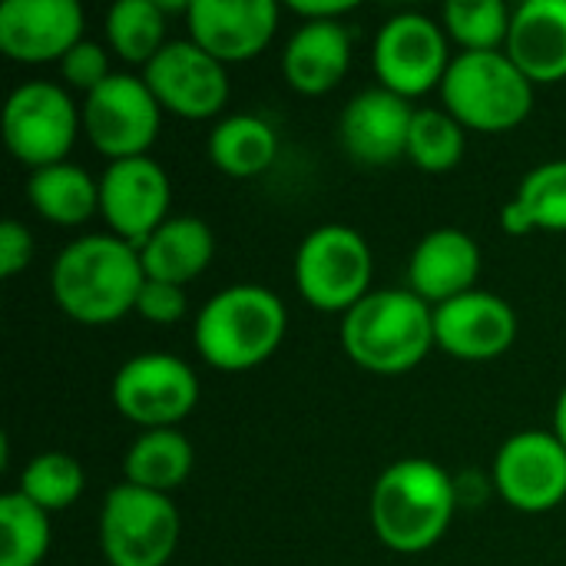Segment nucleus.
Listing matches in <instances>:
<instances>
[{
    "label": "nucleus",
    "mask_w": 566,
    "mask_h": 566,
    "mask_svg": "<svg viewBox=\"0 0 566 566\" xmlns=\"http://www.w3.org/2000/svg\"><path fill=\"white\" fill-rule=\"evenodd\" d=\"M146 285L139 249L116 235H83L70 242L50 272V289L63 315L80 325H113L136 312Z\"/></svg>",
    "instance_id": "1"
},
{
    "label": "nucleus",
    "mask_w": 566,
    "mask_h": 566,
    "mask_svg": "<svg viewBox=\"0 0 566 566\" xmlns=\"http://www.w3.org/2000/svg\"><path fill=\"white\" fill-rule=\"evenodd\" d=\"M458 504V481L441 464L405 458L375 481L368 514L388 551L421 554L448 534Z\"/></svg>",
    "instance_id": "2"
},
{
    "label": "nucleus",
    "mask_w": 566,
    "mask_h": 566,
    "mask_svg": "<svg viewBox=\"0 0 566 566\" xmlns=\"http://www.w3.org/2000/svg\"><path fill=\"white\" fill-rule=\"evenodd\" d=\"M345 355L371 375H405L434 345V308L408 289H378L342 318Z\"/></svg>",
    "instance_id": "3"
},
{
    "label": "nucleus",
    "mask_w": 566,
    "mask_h": 566,
    "mask_svg": "<svg viewBox=\"0 0 566 566\" xmlns=\"http://www.w3.org/2000/svg\"><path fill=\"white\" fill-rule=\"evenodd\" d=\"M289 332L282 298L265 285H229L216 292L192 325V342L206 365L249 371L269 361Z\"/></svg>",
    "instance_id": "4"
},
{
    "label": "nucleus",
    "mask_w": 566,
    "mask_h": 566,
    "mask_svg": "<svg viewBox=\"0 0 566 566\" xmlns=\"http://www.w3.org/2000/svg\"><path fill=\"white\" fill-rule=\"evenodd\" d=\"M444 109L478 133L517 129L534 109V83L504 53H458L441 83Z\"/></svg>",
    "instance_id": "5"
},
{
    "label": "nucleus",
    "mask_w": 566,
    "mask_h": 566,
    "mask_svg": "<svg viewBox=\"0 0 566 566\" xmlns=\"http://www.w3.org/2000/svg\"><path fill=\"white\" fill-rule=\"evenodd\" d=\"M375 255L368 239L352 226H318L312 229L295 255L298 295L318 312H352L365 295H371Z\"/></svg>",
    "instance_id": "6"
},
{
    "label": "nucleus",
    "mask_w": 566,
    "mask_h": 566,
    "mask_svg": "<svg viewBox=\"0 0 566 566\" xmlns=\"http://www.w3.org/2000/svg\"><path fill=\"white\" fill-rule=\"evenodd\" d=\"M182 534L169 494L116 484L99 507V551L109 566H166Z\"/></svg>",
    "instance_id": "7"
},
{
    "label": "nucleus",
    "mask_w": 566,
    "mask_h": 566,
    "mask_svg": "<svg viewBox=\"0 0 566 566\" xmlns=\"http://www.w3.org/2000/svg\"><path fill=\"white\" fill-rule=\"evenodd\" d=\"M83 129V113L73 96L46 80H30L7 96L3 106V143L17 163L33 169L66 163L76 136Z\"/></svg>",
    "instance_id": "8"
},
{
    "label": "nucleus",
    "mask_w": 566,
    "mask_h": 566,
    "mask_svg": "<svg viewBox=\"0 0 566 566\" xmlns=\"http://www.w3.org/2000/svg\"><path fill=\"white\" fill-rule=\"evenodd\" d=\"M83 133L109 163L146 156L159 136L163 106L143 76L113 73L99 90L83 96Z\"/></svg>",
    "instance_id": "9"
},
{
    "label": "nucleus",
    "mask_w": 566,
    "mask_h": 566,
    "mask_svg": "<svg viewBox=\"0 0 566 566\" xmlns=\"http://www.w3.org/2000/svg\"><path fill=\"white\" fill-rule=\"evenodd\" d=\"M113 405L143 431L176 428L199 405V378L176 355H136L113 378Z\"/></svg>",
    "instance_id": "10"
},
{
    "label": "nucleus",
    "mask_w": 566,
    "mask_h": 566,
    "mask_svg": "<svg viewBox=\"0 0 566 566\" xmlns=\"http://www.w3.org/2000/svg\"><path fill=\"white\" fill-rule=\"evenodd\" d=\"M371 60L385 90L415 99L441 90L454 56L448 53V33L438 20L424 13H395L378 30Z\"/></svg>",
    "instance_id": "11"
},
{
    "label": "nucleus",
    "mask_w": 566,
    "mask_h": 566,
    "mask_svg": "<svg viewBox=\"0 0 566 566\" xmlns=\"http://www.w3.org/2000/svg\"><path fill=\"white\" fill-rule=\"evenodd\" d=\"M491 484L521 514H547L566 497V448L554 431H521L497 448Z\"/></svg>",
    "instance_id": "12"
},
{
    "label": "nucleus",
    "mask_w": 566,
    "mask_h": 566,
    "mask_svg": "<svg viewBox=\"0 0 566 566\" xmlns=\"http://www.w3.org/2000/svg\"><path fill=\"white\" fill-rule=\"evenodd\" d=\"M172 186L166 169L149 159H116L99 176V216L109 235L139 249L169 219Z\"/></svg>",
    "instance_id": "13"
},
{
    "label": "nucleus",
    "mask_w": 566,
    "mask_h": 566,
    "mask_svg": "<svg viewBox=\"0 0 566 566\" xmlns=\"http://www.w3.org/2000/svg\"><path fill=\"white\" fill-rule=\"evenodd\" d=\"M156 103L182 119H209L229 99L226 63L209 56L192 40H169L143 70Z\"/></svg>",
    "instance_id": "14"
},
{
    "label": "nucleus",
    "mask_w": 566,
    "mask_h": 566,
    "mask_svg": "<svg viewBox=\"0 0 566 566\" xmlns=\"http://www.w3.org/2000/svg\"><path fill=\"white\" fill-rule=\"evenodd\" d=\"M275 0H192L186 10L189 40L219 63L255 60L279 30Z\"/></svg>",
    "instance_id": "15"
},
{
    "label": "nucleus",
    "mask_w": 566,
    "mask_h": 566,
    "mask_svg": "<svg viewBox=\"0 0 566 566\" xmlns=\"http://www.w3.org/2000/svg\"><path fill=\"white\" fill-rule=\"evenodd\" d=\"M517 338L514 308L494 292H468L434 308V345L461 361H491Z\"/></svg>",
    "instance_id": "16"
},
{
    "label": "nucleus",
    "mask_w": 566,
    "mask_h": 566,
    "mask_svg": "<svg viewBox=\"0 0 566 566\" xmlns=\"http://www.w3.org/2000/svg\"><path fill=\"white\" fill-rule=\"evenodd\" d=\"M83 7L76 0H3L0 50L17 63H60L83 40Z\"/></svg>",
    "instance_id": "17"
},
{
    "label": "nucleus",
    "mask_w": 566,
    "mask_h": 566,
    "mask_svg": "<svg viewBox=\"0 0 566 566\" xmlns=\"http://www.w3.org/2000/svg\"><path fill=\"white\" fill-rule=\"evenodd\" d=\"M411 119H415L411 99L385 86H371L352 96V103L345 106L338 119V139L355 163L381 169L408 153Z\"/></svg>",
    "instance_id": "18"
},
{
    "label": "nucleus",
    "mask_w": 566,
    "mask_h": 566,
    "mask_svg": "<svg viewBox=\"0 0 566 566\" xmlns=\"http://www.w3.org/2000/svg\"><path fill=\"white\" fill-rule=\"evenodd\" d=\"M481 249L464 229L428 232L408 259V292H415L431 308L468 295L478 289Z\"/></svg>",
    "instance_id": "19"
},
{
    "label": "nucleus",
    "mask_w": 566,
    "mask_h": 566,
    "mask_svg": "<svg viewBox=\"0 0 566 566\" xmlns=\"http://www.w3.org/2000/svg\"><path fill=\"white\" fill-rule=\"evenodd\" d=\"M352 66V33L342 20L302 23L282 50V76L302 96L335 90Z\"/></svg>",
    "instance_id": "20"
},
{
    "label": "nucleus",
    "mask_w": 566,
    "mask_h": 566,
    "mask_svg": "<svg viewBox=\"0 0 566 566\" xmlns=\"http://www.w3.org/2000/svg\"><path fill=\"white\" fill-rule=\"evenodd\" d=\"M504 53L534 86L566 80V0H524L514 7Z\"/></svg>",
    "instance_id": "21"
},
{
    "label": "nucleus",
    "mask_w": 566,
    "mask_h": 566,
    "mask_svg": "<svg viewBox=\"0 0 566 566\" xmlns=\"http://www.w3.org/2000/svg\"><path fill=\"white\" fill-rule=\"evenodd\" d=\"M212 255H216V235L199 216H169L139 245L146 279L182 285V289L209 269Z\"/></svg>",
    "instance_id": "22"
},
{
    "label": "nucleus",
    "mask_w": 566,
    "mask_h": 566,
    "mask_svg": "<svg viewBox=\"0 0 566 566\" xmlns=\"http://www.w3.org/2000/svg\"><path fill=\"white\" fill-rule=\"evenodd\" d=\"M192 441L179 428L143 431L123 454V484L169 494L182 488L192 474Z\"/></svg>",
    "instance_id": "23"
},
{
    "label": "nucleus",
    "mask_w": 566,
    "mask_h": 566,
    "mask_svg": "<svg viewBox=\"0 0 566 566\" xmlns=\"http://www.w3.org/2000/svg\"><path fill=\"white\" fill-rule=\"evenodd\" d=\"M206 153L219 172H226L232 179H255L275 163L279 136L262 116L235 113L212 126Z\"/></svg>",
    "instance_id": "24"
},
{
    "label": "nucleus",
    "mask_w": 566,
    "mask_h": 566,
    "mask_svg": "<svg viewBox=\"0 0 566 566\" xmlns=\"http://www.w3.org/2000/svg\"><path fill=\"white\" fill-rule=\"evenodd\" d=\"M27 199L40 219L53 226H83L99 212V179L73 163H56L30 172Z\"/></svg>",
    "instance_id": "25"
},
{
    "label": "nucleus",
    "mask_w": 566,
    "mask_h": 566,
    "mask_svg": "<svg viewBox=\"0 0 566 566\" xmlns=\"http://www.w3.org/2000/svg\"><path fill=\"white\" fill-rule=\"evenodd\" d=\"M501 226L511 235H531L537 229L566 232V159L534 166L517 196L501 209Z\"/></svg>",
    "instance_id": "26"
},
{
    "label": "nucleus",
    "mask_w": 566,
    "mask_h": 566,
    "mask_svg": "<svg viewBox=\"0 0 566 566\" xmlns=\"http://www.w3.org/2000/svg\"><path fill=\"white\" fill-rule=\"evenodd\" d=\"M106 40L119 60L149 66L166 46V10L156 0H119L106 13Z\"/></svg>",
    "instance_id": "27"
},
{
    "label": "nucleus",
    "mask_w": 566,
    "mask_h": 566,
    "mask_svg": "<svg viewBox=\"0 0 566 566\" xmlns=\"http://www.w3.org/2000/svg\"><path fill=\"white\" fill-rule=\"evenodd\" d=\"M514 10L501 0H448L441 7V27L461 53H494L507 46Z\"/></svg>",
    "instance_id": "28"
},
{
    "label": "nucleus",
    "mask_w": 566,
    "mask_h": 566,
    "mask_svg": "<svg viewBox=\"0 0 566 566\" xmlns=\"http://www.w3.org/2000/svg\"><path fill=\"white\" fill-rule=\"evenodd\" d=\"M50 551V514L20 491L0 497V566H40Z\"/></svg>",
    "instance_id": "29"
},
{
    "label": "nucleus",
    "mask_w": 566,
    "mask_h": 566,
    "mask_svg": "<svg viewBox=\"0 0 566 566\" xmlns=\"http://www.w3.org/2000/svg\"><path fill=\"white\" fill-rule=\"evenodd\" d=\"M464 126L444 106H421L411 119L408 153L418 169L424 172H448L464 159Z\"/></svg>",
    "instance_id": "30"
},
{
    "label": "nucleus",
    "mask_w": 566,
    "mask_h": 566,
    "mask_svg": "<svg viewBox=\"0 0 566 566\" xmlns=\"http://www.w3.org/2000/svg\"><path fill=\"white\" fill-rule=\"evenodd\" d=\"M86 488V474L83 464L66 454V451H43L36 454L23 474H20V494L30 497L36 507H43L46 514H60L66 507H73L80 501Z\"/></svg>",
    "instance_id": "31"
},
{
    "label": "nucleus",
    "mask_w": 566,
    "mask_h": 566,
    "mask_svg": "<svg viewBox=\"0 0 566 566\" xmlns=\"http://www.w3.org/2000/svg\"><path fill=\"white\" fill-rule=\"evenodd\" d=\"M60 73L66 80V86L80 90L83 96H90L93 90H99L113 73H109V56L96 40H80L63 60H60Z\"/></svg>",
    "instance_id": "32"
},
{
    "label": "nucleus",
    "mask_w": 566,
    "mask_h": 566,
    "mask_svg": "<svg viewBox=\"0 0 566 566\" xmlns=\"http://www.w3.org/2000/svg\"><path fill=\"white\" fill-rule=\"evenodd\" d=\"M186 308H189L186 289L169 285V282H156V279H146L139 302H136V315L149 325H176L186 318Z\"/></svg>",
    "instance_id": "33"
},
{
    "label": "nucleus",
    "mask_w": 566,
    "mask_h": 566,
    "mask_svg": "<svg viewBox=\"0 0 566 566\" xmlns=\"http://www.w3.org/2000/svg\"><path fill=\"white\" fill-rule=\"evenodd\" d=\"M33 259V235L23 222H0V279L20 275Z\"/></svg>",
    "instance_id": "34"
},
{
    "label": "nucleus",
    "mask_w": 566,
    "mask_h": 566,
    "mask_svg": "<svg viewBox=\"0 0 566 566\" xmlns=\"http://www.w3.org/2000/svg\"><path fill=\"white\" fill-rule=\"evenodd\" d=\"M289 10L302 17V23L312 20H342L348 10H355V0H292Z\"/></svg>",
    "instance_id": "35"
},
{
    "label": "nucleus",
    "mask_w": 566,
    "mask_h": 566,
    "mask_svg": "<svg viewBox=\"0 0 566 566\" xmlns=\"http://www.w3.org/2000/svg\"><path fill=\"white\" fill-rule=\"evenodd\" d=\"M554 434L564 441V448H566V388L560 391V398H557V408H554Z\"/></svg>",
    "instance_id": "36"
}]
</instances>
